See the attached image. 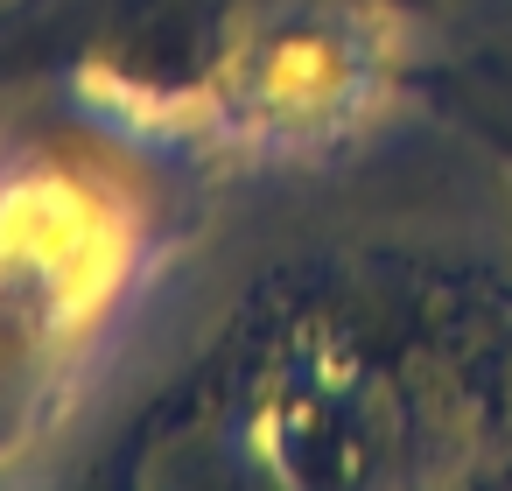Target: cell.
I'll return each mask as SVG.
<instances>
[{"label": "cell", "instance_id": "6da1fadb", "mask_svg": "<svg viewBox=\"0 0 512 491\" xmlns=\"http://www.w3.org/2000/svg\"><path fill=\"white\" fill-rule=\"evenodd\" d=\"M148 204L71 155L0 162V442L57 421L148 281Z\"/></svg>", "mask_w": 512, "mask_h": 491}, {"label": "cell", "instance_id": "7a4b0ae2", "mask_svg": "<svg viewBox=\"0 0 512 491\" xmlns=\"http://www.w3.org/2000/svg\"><path fill=\"white\" fill-rule=\"evenodd\" d=\"M393 85V22L386 8H316L232 43L204 85L141 92L92 78L99 113L148 141H211L239 155H302L358 134Z\"/></svg>", "mask_w": 512, "mask_h": 491}]
</instances>
